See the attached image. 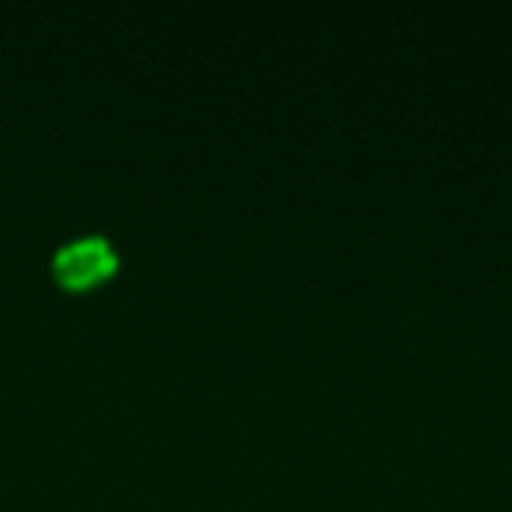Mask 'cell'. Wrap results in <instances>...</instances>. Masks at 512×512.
I'll list each match as a JSON object with an SVG mask.
<instances>
[{
  "mask_svg": "<svg viewBox=\"0 0 512 512\" xmlns=\"http://www.w3.org/2000/svg\"><path fill=\"white\" fill-rule=\"evenodd\" d=\"M114 249L102 237H84L63 246L54 258V273L69 288H87L114 270Z\"/></svg>",
  "mask_w": 512,
  "mask_h": 512,
  "instance_id": "1",
  "label": "cell"
}]
</instances>
